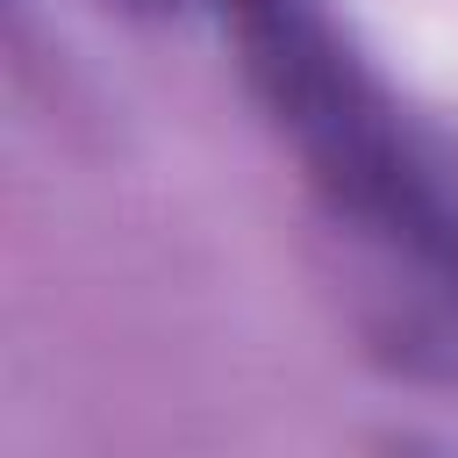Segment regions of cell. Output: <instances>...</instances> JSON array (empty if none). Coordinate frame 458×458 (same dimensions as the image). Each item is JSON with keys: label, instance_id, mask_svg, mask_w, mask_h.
Listing matches in <instances>:
<instances>
[{"label": "cell", "instance_id": "7a4b0ae2", "mask_svg": "<svg viewBox=\"0 0 458 458\" xmlns=\"http://www.w3.org/2000/svg\"><path fill=\"white\" fill-rule=\"evenodd\" d=\"M100 7H122V14H150V21H165V14H186V7H200V0H100Z\"/></svg>", "mask_w": 458, "mask_h": 458}, {"label": "cell", "instance_id": "6da1fadb", "mask_svg": "<svg viewBox=\"0 0 458 458\" xmlns=\"http://www.w3.org/2000/svg\"><path fill=\"white\" fill-rule=\"evenodd\" d=\"M229 29L236 64L265 122L301 157L315 200L444 308H458V208L351 43L308 0H229Z\"/></svg>", "mask_w": 458, "mask_h": 458}]
</instances>
